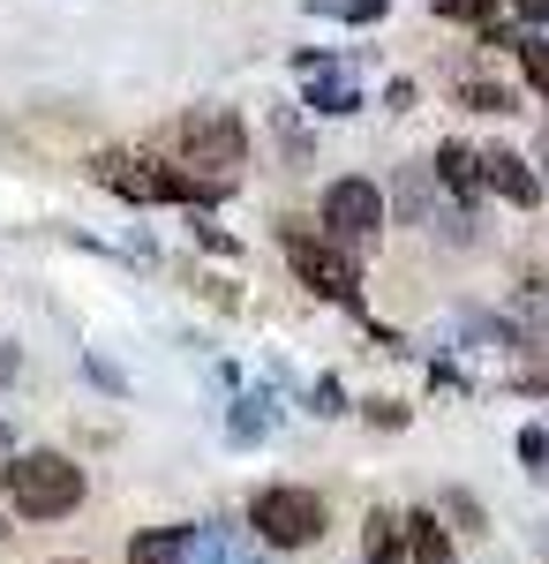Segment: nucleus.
Instances as JSON below:
<instances>
[{
	"label": "nucleus",
	"mask_w": 549,
	"mask_h": 564,
	"mask_svg": "<svg viewBox=\"0 0 549 564\" xmlns=\"http://www.w3.org/2000/svg\"><path fill=\"white\" fill-rule=\"evenodd\" d=\"M0 481H8V505L23 520H61V512L84 505V467L68 452H15L0 467Z\"/></svg>",
	"instance_id": "1"
},
{
	"label": "nucleus",
	"mask_w": 549,
	"mask_h": 564,
	"mask_svg": "<svg viewBox=\"0 0 549 564\" xmlns=\"http://www.w3.org/2000/svg\"><path fill=\"white\" fill-rule=\"evenodd\" d=\"M98 181L128 204H212L218 196V181H196L181 166H159V159H121V151L98 159Z\"/></svg>",
	"instance_id": "2"
},
{
	"label": "nucleus",
	"mask_w": 549,
	"mask_h": 564,
	"mask_svg": "<svg viewBox=\"0 0 549 564\" xmlns=\"http://www.w3.org/2000/svg\"><path fill=\"white\" fill-rule=\"evenodd\" d=\"M181 159L204 166V174H234V166L249 159V129H241V113H226V106H196V113L181 121Z\"/></svg>",
	"instance_id": "3"
},
{
	"label": "nucleus",
	"mask_w": 549,
	"mask_h": 564,
	"mask_svg": "<svg viewBox=\"0 0 549 564\" xmlns=\"http://www.w3.org/2000/svg\"><path fill=\"white\" fill-rule=\"evenodd\" d=\"M249 527L271 542V550H301V542L324 534V497H316V489H263Z\"/></svg>",
	"instance_id": "4"
},
{
	"label": "nucleus",
	"mask_w": 549,
	"mask_h": 564,
	"mask_svg": "<svg viewBox=\"0 0 549 564\" xmlns=\"http://www.w3.org/2000/svg\"><path fill=\"white\" fill-rule=\"evenodd\" d=\"M287 257H294V271H301L309 294H324V302H354V294H362V271L338 257L332 241H309L301 226H287Z\"/></svg>",
	"instance_id": "5"
},
{
	"label": "nucleus",
	"mask_w": 549,
	"mask_h": 564,
	"mask_svg": "<svg viewBox=\"0 0 549 564\" xmlns=\"http://www.w3.org/2000/svg\"><path fill=\"white\" fill-rule=\"evenodd\" d=\"M324 226H332V241H369L384 226V188L377 181H332L324 188Z\"/></svg>",
	"instance_id": "6"
},
{
	"label": "nucleus",
	"mask_w": 549,
	"mask_h": 564,
	"mask_svg": "<svg viewBox=\"0 0 549 564\" xmlns=\"http://www.w3.org/2000/svg\"><path fill=\"white\" fill-rule=\"evenodd\" d=\"M482 188H497V196L519 204V212H527V204H542V181L527 174V159H519V151H482Z\"/></svg>",
	"instance_id": "7"
},
{
	"label": "nucleus",
	"mask_w": 549,
	"mask_h": 564,
	"mask_svg": "<svg viewBox=\"0 0 549 564\" xmlns=\"http://www.w3.org/2000/svg\"><path fill=\"white\" fill-rule=\"evenodd\" d=\"M181 564H263V557H256L234 527H189V550H181Z\"/></svg>",
	"instance_id": "8"
},
{
	"label": "nucleus",
	"mask_w": 549,
	"mask_h": 564,
	"mask_svg": "<svg viewBox=\"0 0 549 564\" xmlns=\"http://www.w3.org/2000/svg\"><path fill=\"white\" fill-rule=\"evenodd\" d=\"M407 527V550H415V564H460L452 557V534L437 527V512H415V520H399Z\"/></svg>",
	"instance_id": "9"
},
{
	"label": "nucleus",
	"mask_w": 549,
	"mask_h": 564,
	"mask_svg": "<svg viewBox=\"0 0 549 564\" xmlns=\"http://www.w3.org/2000/svg\"><path fill=\"white\" fill-rule=\"evenodd\" d=\"M362 106V90L332 76V68H309V113H354Z\"/></svg>",
	"instance_id": "10"
},
{
	"label": "nucleus",
	"mask_w": 549,
	"mask_h": 564,
	"mask_svg": "<svg viewBox=\"0 0 549 564\" xmlns=\"http://www.w3.org/2000/svg\"><path fill=\"white\" fill-rule=\"evenodd\" d=\"M181 550H189V527H151L128 542V564H181Z\"/></svg>",
	"instance_id": "11"
},
{
	"label": "nucleus",
	"mask_w": 549,
	"mask_h": 564,
	"mask_svg": "<svg viewBox=\"0 0 549 564\" xmlns=\"http://www.w3.org/2000/svg\"><path fill=\"white\" fill-rule=\"evenodd\" d=\"M437 181H444V188H460V196H474V188H482V151L444 143V151H437Z\"/></svg>",
	"instance_id": "12"
},
{
	"label": "nucleus",
	"mask_w": 549,
	"mask_h": 564,
	"mask_svg": "<svg viewBox=\"0 0 549 564\" xmlns=\"http://www.w3.org/2000/svg\"><path fill=\"white\" fill-rule=\"evenodd\" d=\"M362 557H369V564H399V557H407V527L391 520V512H369V534H362Z\"/></svg>",
	"instance_id": "13"
},
{
	"label": "nucleus",
	"mask_w": 549,
	"mask_h": 564,
	"mask_svg": "<svg viewBox=\"0 0 549 564\" xmlns=\"http://www.w3.org/2000/svg\"><path fill=\"white\" fill-rule=\"evenodd\" d=\"M437 15H444V23H482L489 45L505 39V31H497V0H437Z\"/></svg>",
	"instance_id": "14"
},
{
	"label": "nucleus",
	"mask_w": 549,
	"mask_h": 564,
	"mask_svg": "<svg viewBox=\"0 0 549 564\" xmlns=\"http://www.w3.org/2000/svg\"><path fill=\"white\" fill-rule=\"evenodd\" d=\"M519 61H527V76H535V90L549 98V39H519Z\"/></svg>",
	"instance_id": "15"
},
{
	"label": "nucleus",
	"mask_w": 549,
	"mask_h": 564,
	"mask_svg": "<svg viewBox=\"0 0 549 564\" xmlns=\"http://www.w3.org/2000/svg\"><path fill=\"white\" fill-rule=\"evenodd\" d=\"M519 459H527L535 475H549V430H527V436H519Z\"/></svg>",
	"instance_id": "16"
},
{
	"label": "nucleus",
	"mask_w": 549,
	"mask_h": 564,
	"mask_svg": "<svg viewBox=\"0 0 549 564\" xmlns=\"http://www.w3.org/2000/svg\"><path fill=\"white\" fill-rule=\"evenodd\" d=\"M466 106H482V113H505L512 98H505V90H489V84H466Z\"/></svg>",
	"instance_id": "17"
},
{
	"label": "nucleus",
	"mask_w": 549,
	"mask_h": 564,
	"mask_svg": "<svg viewBox=\"0 0 549 564\" xmlns=\"http://www.w3.org/2000/svg\"><path fill=\"white\" fill-rule=\"evenodd\" d=\"M519 15H527V23H549V0H519Z\"/></svg>",
	"instance_id": "18"
},
{
	"label": "nucleus",
	"mask_w": 549,
	"mask_h": 564,
	"mask_svg": "<svg viewBox=\"0 0 549 564\" xmlns=\"http://www.w3.org/2000/svg\"><path fill=\"white\" fill-rule=\"evenodd\" d=\"M8 369H15V354H8V347H0V377H8Z\"/></svg>",
	"instance_id": "19"
}]
</instances>
